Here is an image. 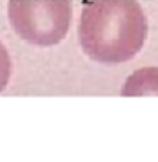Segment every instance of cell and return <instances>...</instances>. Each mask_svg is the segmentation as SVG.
Masks as SVG:
<instances>
[{
  "label": "cell",
  "instance_id": "277c9868",
  "mask_svg": "<svg viewBox=\"0 0 158 162\" xmlns=\"http://www.w3.org/2000/svg\"><path fill=\"white\" fill-rule=\"evenodd\" d=\"M11 70H12V66H11L9 53H7V49L4 47V44L0 42V92L4 91L7 82H9Z\"/></svg>",
  "mask_w": 158,
  "mask_h": 162
},
{
  "label": "cell",
  "instance_id": "7a4b0ae2",
  "mask_svg": "<svg viewBox=\"0 0 158 162\" xmlns=\"http://www.w3.org/2000/svg\"><path fill=\"white\" fill-rule=\"evenodd\" d=\"M9 21L14 31L37 47L59 44L71 25L70 0H9Z\"/></svg>",
  "mask_w": 158,
  "mask_h": 162
},
{
  "label": "cell",
  "instance_id": "3957f363",
  "mask_svg": "<svg viewBox=\"0 0 158 162\" xmlns=\"http://www.w3.org/2000/svg\"><path fill=\"white\" fill-rule=\"evenodd\" d=\"M123 96H141V94H158V68L139 70L125 82Z\"/></svg>",
  "mask_w": 158,
  "mask_h": 162
},
{
  "label": "cell",
  "instance_id": "6da1fadb",
  "mask_svg": "<svg viewBox=\"0 0 158 162\" xmlns=\"http://www.w3.org/2000/svg\"><path fill=\"white\" fill-rule=\"evenodd\" d=\"M80 44L103 65L125 63L146 40V16L137 0H90L80 18Z\"/></svg>",
  "mask_w": 158,
  "mask_h": 162
}]
</instances>
